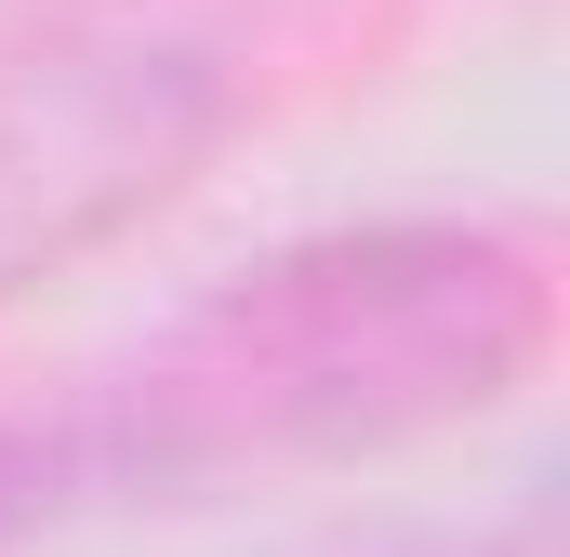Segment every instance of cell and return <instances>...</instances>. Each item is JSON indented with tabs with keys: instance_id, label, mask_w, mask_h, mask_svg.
<instances>
[{
	"instance_id": "obj_1",
	"label": "cell",
	"mask_w": 570,
	"mask_h": 557,
	"mask_svg": "<svg viewBox=\"0 0 570 557\" xmlns=\"http://www.w3.org/2000/svg\"><path fill=\"white\" fill-rule=\"evenodd\" d=\"M531 345H544V266L504 226H332L213 278L107 385L27 412V438L53 505L173 491L478 412L531 372Z\"/></svg>"
},
{
	"instance_id": "obj_3",
	"label": "cell",
	"mask_w": 570,
	"mask_h": 557,
	"mask_svg": "<svg viewBox=\"0 0 570 557\" xmlns=\"http://www.w3.org/2000/svg\"><path fill=\"white\" fill-rule=\"evenodd\" d=\"M504 557H544V531H518V545H504Z\"/></svg>"
},
{
	"instance_id": "obj_2",
	"label": "cell",
	"mask_w": 570,
	"mask_h": 557,
	"mask_svg": "<svg viewBox=\"0 0 570 557\" xmlns=\"http://www.w3.org/2000/svg\"><path fill=\"white\" fill-rule=\"evenodd\" d=\"M226 67L173 0H80L0 53V292L186 173Z\"/></svg>"
}]
</instances>
